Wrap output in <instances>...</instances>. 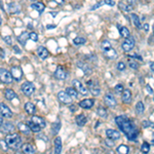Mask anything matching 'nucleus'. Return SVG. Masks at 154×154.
Masks as SVG:
<instances>
[{
  "instance_id": "f257e3e1",
  "label": "nucleus",
  "mask_w": 154,
  "mask_h": 154,
  "mask_svg": "<svg viewBox=\"0 0 154 154\" xmlns=\"http://www.w3.org/2000/svg\"><path fill=\"white\" fill-rule=\"evenodd\" d=\"M116 124L119 127L123 134L129 139V140H134L138 137V129H136L135 124L132 122L131 120L127 119L125 116H117L115 118Z\"/></svg>"
},
{
  "instance_id": "f03ea898",
  "label": "nucleus",
  "mask_w": 154,
  "mask_h": 154,
  "mask_svg": "<svg viewBox=\"0 0 154 154\" xmlns=\"http://www.w3.org/2000/svg\"><path fill=\"white\" fill-rule=\"evenodd\" d=\"M5 142L7 143L8 147L12 149H19L22 146V138L18 134H10L6 136Z\"/></svg>"
},
{
  "instance_id": "7ed1b4c3",
  "label": "nucleus",
  "mask_w": 154,
  "mask_h": 154,
  "mask_svg": "<svg viewBox=\"0 0 154 154\" xmlns=\"http://www.w3.org/2000/svg\"><path fill=\"white\" fill-rule=\"evenodd\" d=\"M0 80H1L3 83H12L14 78H12V75L9 71H7L6 69L0 68Z\"/></svg>"
},
{
  "instance_id": "20e7f679",
  "label": "nucleus",
  "mask_w": 154,
  "mask_h": 154,
  "mask_svg": "<svg viewBox=\"0 0 154 154\" xmlns=\"http://www.w3.org/2000/svg\"><path fill=\"white\" fill-rule=\"evenodd\" d=\"M21 90L26 96L30 97L33 95L34 90H35V86H34V84L31 83V82H25V83H23V85H22Z\"/></svg>"
},
{
  "instance_id": "39448f33",
  "label": "nucleus",
  "mask_w": 154,
  "mask_h": 154,
  "mask_svg": "<svg viewBox=\"0 0 154 154\" xmlns=\"http://www.w3.org/2000/svg\"><path fill=\"white\" fill-rule=\"evenodd\" d=\"M72 85L74 86V88L77 90L78 93H80V94L83 95V96H86V95H88L87 88H86L85 86H84L83 84H82L81 82L79 81V80L74 79V80L72 81Z\"/></svg>"
},
{
  "instance_id": "423d86ee",
  "label": "nucleus",
  "mask_w": 154,
  "mask_h": 154,
  "mask_svg": "<svg viewBox=\"0 0 154 154\" xmlns=\"http://www.w3.org/2000/svg\"><path fill=\"white\" fill-rule=\"evenodd\" d=\"M135 44H136L135 39H134V37H132V36H129V37L125 38V40L123 41L122 49L124 51H131L135 47Z\"/></svg>"
},
{
  "instance_id": "0eeeda50",
  "label": "nucleus",
  "mask_w": 154,
  "mask_h": 154,
  "mask_svg": "<svg viewBox=\"0 0 154 154\" xmlns=\"http://www.w3.org/2000/svg\"><path fill=\"white\" fill-rule=\"evenodd\" d=\"M87 85H88V90H90L92 95H94V96H99V95L101 94V88H100L98 83H96L95 81L88 80Z\"/></svg>"
},
{
  "instance_id": "6e6552de",
  "label": "nucleus",
  "mask_w": 154,
  "mask_h": 154,
  "mask_svg": "<svg viewBox=\"0 0 154 154\" xmlns=\"http://www.w3.org/2000/svg\"><path fill=\"white\" fill-rule=\"evenodd\" d=\"M16 129V127L12 122H5L0 127V132L3 134H12Z\"/></svg>"
},
{
  "instance_id": "1a4fd4ad",
  "label": "nucleus",
  "mask_w": 154,
  "mask_h": 154,
  "mask_svg": "<svg viewBox=\"0 0 154 154\" xmlns=\"http://www.w3.org/2000/svg\"><path fill=\"white\" fill-rule=\"evenodd\" d=\"M58 98H59V100H60V102H62L63 104H71L72 103V98L69 96L66 92H64V90L59 92Z\"/></svg>"
},
{
  "instance_id": "9d476101",
  "label": "nucleus",
  "mask_w": 154,
  "mask_h": 154,
  "mask_svg": "<svg viewBox=\"0 0 154 154\" xmlns=\"http://www.w3.org/2000/svg\"><path fill=\"white\" fill-rule=\"evenodd\" d=\"M104 101H105V104L110 108H114L115 106L117 105V102H116V99L114 98L113 95L111 94H107L104 98Z\"/></svg>"
},
{
  "instance_id": "9b49d317",
  "label": "nucleus",
  "mask_w": 154,
  "mask_h": 154,
  "mask_svg": "<svg viewBox=\"0 0 154 154\" xmlns=\"http://www.w3.org/2000/svg\"><path fill=\"white\" fill-rule=\"evenodd\" d=\"M0 115L6 117V118H10V117L12 116V112L5 104L0 103Z\"/></svg>"
},
{
  "instance_id": "f8f14e48",
  "label": "nucleus",
  "mask_w": 154,
  "mask_h": 154,
  "mask_svg": "<svg viewBox=\"0 0 154 154\" xmlns=\"http://www.w3.org/2000/svg\"><path fill=\"white\" fill-rule=\"evenodd\" d=\"M10 73H12V78H14L17 81L21 80L22 77H23V71H22V69L18 66L12 67V70H10Z\"/></svg>"
},
{
  "instance_id": "ddd939ff",
  "label": "nucleus",
  "mask_w": 154,
  "mask_h": 154,
  "mask_svg": "<svg viewBox=\"0 0 154 154\" xmlns=\"http://www.w3.org/2000/svg\"><path fill=\"white\" fill-rule=\"evenodd\" d=\"M106 136L107 138L111 139V140L115 141V140H118L120 138V133L119 132L115 131V129H109L106 131Z\"/></svg>"
},
{
  "instance_id": "4468645a",
  "label": "nucleus",
  "mask_w": 154,
  "mask_h": 154,
  "mask_svg": "<svg viewBox=\"0 0 154 154\" xmlns=\"http://www.w3.org/2000/svg\"><path fill=\"white\" fill-rule=\"evenodd\" d=\"M104 51V56L107 57L108 59H110V60H114V59L117 58V53L113 47H110V48L106 49V51Z\"/></svg>"
},
{
  "instance_id": "2eb2a0df",
  "label": "nucleus",
  "mask_w": 154,
  "mask_h": 154,
  "mask_svg": "<svg viewBox=\"0 0 154 154\" xmlns=\"http://www.w3.org/2000/svg\"><path fill=\"white\" fill-rule=\"evenodd\" d=\"M31 121L32 122H34L35 124L39 125V127H41V129H44L45 127H46V122H45V120L42 118V117H39V116H33L31 118Z\"/></svg>"
},
{
  "instance_id": "dca6fc26",
  "label": "nucleus",
  "mask_w": 154,
  "mask_h": 154,
  "mask_svg": "<svg viewBox=\"0 0 154 154\" xmlns=\"http://www.w3.org/2000/svg\"><path fill=\"white\" fill-rule=\"evenodd\" d=\"M55 76H56L57 79L64 80V79H66L67 74H66V72H65L64 69H63L61 66H59L57 68V70H56V72H55Z\"/></svg>"
},
{
  "instance_id": "f3484780",
  "label": "nucleus",
  "mask_w": 154,
  "mask_h": 154,
  "mask_svg": "<svg viewBox=\"0 0 154 154\" xmlns=\"http://www.w3.org/2000/svg\"><path fill=\"white\" fill-rule=\"evenodd\" d=\"M95 104V101L93 99H85L83 101H81L79 103V106L84 109H88V108H92Z\"/></svg>"
},
{
  "instance_id": "a211bd4d",
  "label": "nucleus",
  "mask_w": 154,
  "mask_h": 154,
  "mask_svg": "<svg viewBox=\"0 0 154 154\" xmlns=\"http://www.w3.org/2000/svg\"><path fill=\"white\" fill-rule=\"evenodd\" d=\"M37 55L41 60H45V59L48 57L49 54H48V51H47L44 46H39L37 48Z\"/></svg>"
},
{
  "instance_id": "6ab92c4d",
  "label": "nucleus",
  "mask_w": 154,
  "mask_h": 154,
  "mask_svg": "<svg viewBox=\"0 0 154 154\" xmlns=\"http://www.w3.org/2000/svg\"><path fill=\"white\" fill-rule=\"evenodd\" d=\"M77 66L79 67V68L81 69L82 71H83L85 75H90V74H92V69H90V67L88 66L87 64H85V63H82V62H77Z\"/></svg>"
},
{
  "instance_id": "aec40b11",
  "label": "nucleus",
  "mask_w": 154,
  "mask_h": 154,
  "mask_svg": "<svg viewBox=\"0 0 154 154\" xmlns=\"http://www.w3.org/2000/svg\"><path fill=\"white\" fill-rule=\"evenodd\" d=\"M25 110L28 114L33 115V114H35V112H36V107L33 103H31V102H27V103L25 104Z\"/></svg>"
},
{
  "instance_id": "412c9836",
  "label": "nucleus",
  "mask_w": 154,
  "mask_h": 154,
  "mask_svg": "<svg viewBox=\"0 0 154 154\" xmlns=\"http://www.w3.org/2000/svg\"><path fill=\"white\" fill-rule=\"evenodd\" d=\"M23 153L24 154H35V147L31 144H25L23 145Z\"/></svg>"
},
{
  "instance_id": "4be33fe9",
  "label": "nucleus",
  "mask_w": 154,
  "mask_h": 154,
  "mask_svg": "<svg viewBox=\"0 0 154 154\" xmlns=\"http://www.w3.org/2000/svg\"><path fill=\"white\" fill-rule=\"evenodd\" d=\"M62 147V139L60 137H57L55 139V154H61Z\"/></svg>"
},
{
  "instance_id": "5701e85b",
  "label": "nucleus",
  "mask_w": 154,
  "mask_h": 154,
  "mask_svg": "<svg viewBox=\"0 0 154 154\" xmlns=\"http://www.w3.org/2000/svg\"><path fill=\"white\" fill-rule=\"evenodd\" d=\"M122 101L125 104H129L132 102V93L129 90H124L122 93Z\"/></svg>"
},
{
  "instance_id": "b1692460",
  "label": "nucleus",
  "mask_w": 154,
  "mask_h": 154,
  "mask_svg": "<svg viewBox=\"0 0 154 154\" xmlns=\"http://www.w3.org/2000/svg\"><path fill=\"white\" fill-rule=\"evenodd\" d=\"M8 7H9V12L12 14H19L21 12V6L17 2H10Z\"/></svg>"
},
{
  "instance_id": "393cba45",
  "label": "nucleus",
  "mask_w": 154,
  "mask_h": 154,
  "mask_svg": "<svg viewBox=\"0 0 154 154\" xmlns=\"http://www.w3.org/2000/svg\"><path fill=\"white\" fill-rule=\"evenodd\" d=\"M19 129L21 133L25 134V135H30V133H31V129L29 127V125H26L25 123H19L18 125Z\"/></svg>"
},
{
  "instance_id": "a878e982",
  "label": "nucleus",
  "mask_w": 154,
  "mask_h": 154,
  "mask_svg": "<svg viewBox=\"0 0 154 154\" xmlns=\"http://www.w3.org/2000/svg\"><path fill=\"white\" fill-rule=\"evenodd\" d=\"M86 121H87V119H86L85 115H83V114H80V115L76 117V123L78 127H84Z\"/></svg>"
},
{
  "instance_id": "bb28decb",
  "label": "nucleus",
  "mask_w": 154,
  "mask_h": 154,
  "mask_svg": "<svg viewBox=\"0 0 154 154\" xmlns=\"http://www.w3.org/2000/svg\"><path fill=\"white\" fill-rule=\"evenodd\" d=\"M118 30H119V33H120V35H121V37H123V38H127V37H129L131 36V33H129V30L127 29V27H120L119 26L118 27Z\"/></svg>"
},
{
  "instance_id": "cd10ccee",
  "label": "nucleus",
  "mask_w": 154,
  "mask_h": 154,
  "mask_svg": "<svg viewBox=\"0 0 154 154\" xmlns=\"http://www.w3.org/2000/svg\"><path fill=\"white\" fill-rule=\"evenodd\" d=\"M31 7H32V8H34V9L37 10V12H39V14H41V12H42L43 10H44L45 6H44V4L41 3V2H35V3L32 4Z\"/></svg>"
},
{
  "instance_id": "c85d7f7f",
  "label": "nucleus",
  "mask_w": 154,
  "mask_h": 154,
  "mask_svg": "<svg viewBox=\"0 0 154 154\" xmlns=\"http://www.w3.org/2000/svg\"><path fill=\"white\" fill-rule=\"evenodd\" d=\"M4 96H5V98L7 100H14V98H17V94L12 90L7 88V90H5V93H4Z\"/></svg>"
},
{
  "instance_id": "c756f323",
  "label": "nucleus",
  "mask_w": 154,
  "mask_h": 154,
  "mask_svg": "<svg viewBox=\"0 0 154 154\" xmlns=\"http://www.w3.org/2000/svg\"><path fill=\"white\" fill-rule=\"evenodd\" d=\"M145 111V106L144 104H143V102H138L136 105V112L137 114H139V115H141V114H143Z\"/></svg>"
},
{
  "instance_id": "7c9ffc66",
  "label": "nucleus",
  "mask_w": 154,
  "mask_h": 154,
  "mask_svg": "<svg viewBox=\"0 0 154 154\" xmlns=\"http://www.w3.org/2000/svg\"><path fill=\"white\" fill-rule=\"evenodd\" d=\"M29 38V33H27V32H23V33L21 34V35L18 37V40L20 41V43L23 45L26 44V41H27V39Z\"/></svg>"
},
{
  "instance_id": "2f4dec72",
  "label": "nucleus",
  "mask_w": 154,
  "mask_h": 154,
  "mask_svg": "<svg viewBox=\"0 0 154 154\" xmlns=\"http://www.w3.org/2000/svg\"><path fill=\"white\" fill-rule=\"evenodd\" d=\"M117 153L118 154H129V149L127 146H125V145H120V146L117 147Z\"/></svg>"
},
{
  "instance_id": "473e14b6",
  "label": "nucleus",
  "mask_w": 154,
  "mask_h": 154,
  "mask_svg": "<svg viewBox=\"0 0 154 154\" xmlns=\"http://www.w3.org/2000/svg\"><path fill=\"white\" fill-rule=\"evenodd\" d=\"M131 18L133 19V23H134V25L136 26L137 29H141V22H140L139 17L135 14H131Z\"/></svg>"
},
{
  "instance_id": "72a5a7b5",
  "label": "nucleus",
  "mask_w": 154,
  "mask_h": 154,
  "mask_svg": "<svg viewBox=\"0 0 154 154\" xmlns=\"http://www.w3.org/2000/svg\"><path fill=\"white\" fill-rule=\"evenodd\" d=\"M85 42H86V39L84 37H81V36H77V37L73 39V43H74L75 45H82Z\"/></svg>"
},
{
  "instance_id": "f704fd0d",
  "label": "nucleus",
  "mask_w": 154,
  "mask_h": 154,
  "mask_svg": "<svg viewBox=\"0 0 154 154\" xmlns=\"http://www.w3.org/2000/svg\"><path fill=\"white\" fill-rule=\"evenodd\" d=\"M66 93L69 95L71 98H77L78 97V92L74 87H68L66 90Z\"/></svg>"
},
{
  "instance_id": "c9c22d12",
  "label": "nucleus",
  "mask_w": 154,
  "mask_h": 154,
  "mask_svg": "<svg viewBox=\"0 0 154 154\" xmlns=\"http://www.w3.org/2000/svg\"><path fill=\"white\" fill-rule=\"evenodd\" d=\"M119 7H120L121 9H122L123 12H132V10H133V6L129 5V4L125 5V4L122 3V2H120V3H119Z\"/></svg>"
},
{
  "instance_id": "e433bc0d",
  "label": "nucleus",
  "mask_w": 154,
  "mask_h": 154,
  "mask_svg": "<svg viewBox=\"0 0 154 154\" xmlns=\"http://www.w3.org/2000/svg\"><path fill=\"white\" fill-rule=\"evenodd\" d=\"M29 127L31 129V131L32 132H35V133H38V132H40L41 131V127H39V125L37 124H35L34 122H32L31 120L29 121Z\"/></svg>"
},
{
  "instance_id": "4c0bfd02",
  "label": "nucleus",
  "mask_w": 154,
  "mask_h": 154,
  "mask_svg": "<svg viewBox=\"0 0 154 154\" xmlns=\"http://www.w3.org/2000/svg\"><path fill=\"white\" fill-rule=\"evenodd\" d=\"M97 113H98V115H99L100 117H102V118H106L107 117V111H106L105 109H104L103 107H99L98 108V110H97Z\"/></svg>"
},
{
  "instance_id": "58836bf2",
  "label": "nucleus",
  "mask_w": 154,
  "mask_h": 154,
  "mask_svg": "<svg viewBox=\"0 0 154 154\" xmlns=\"http://www.w3.org/2000/svg\"><path fill=\"white\" fill-rule=\"evenodd\" d=\"M129 66L131 67L132 69H134V70H138V68H139V64H138V62H136L135 60H133V58H129Z\"/></svg>"
},
{
  "instance_id": "ea45409f",
  "label": "nucleus",
  "mask_w": 154,
  "mask_h": 154,
  "mask_svg": "<svg viewBox=\"0 0 154 154\" xmlns=\"http://www.w3.org/2000/svg\"><path fill=\"white\" fill-rule=\"evenodd\" d=\"M141 151H142L143 153H145V154H147L150 151V145L148 144V143H143V145H142V147H141Z\"/></svg>"
},
{
  "instance_id": "a19ab883",
  "label": "nucleus",
  "mask_w": 154,
  "mask_h": 154,
  "mask_svg": "<svg viewBox=\"0 0 154 154\" xmlns=\"http://www.w3.org/2000/svg\"><path fill=\"white\" fill-rule=\"evenodd\" d=\"M114 90H115V93L117 95H121L123 93V90H124V87H123L122 84H117L115 86V88H114Z\"/></svg>"
},
{
  "instance_id": "79ce46f5",
  "label": "nucleus",
  "mask_w": 154,
  "mask_h": 154,
  "mask_svg": "<svg viewBox=\"0 0 154 154\" xmlns=\"http://www.w3.org/2000/svg\"><path fill=\"white\" fill-rule=\"evenodd\" d=\"M102 49L103 51H106V49H108V48H110V47H112L111 46V43L109 42L108 40H104L103 42H102Z\"/></svg>"
},
{
  "instance_id": "37998d69",
  "label": "nucleus",
  "mask_w": 154,
  "mask_h": 154,
  "mask_svg": "<svg viewBox=\"0 0 154 154\" xmlns=\"http://www.w3.org/2000/svg\"><path fill=\"white\" fill-rule=\"evenodd\" d=\"M29 38L33 41H37L38 40L37 33H35V32H31V33H29Z\"/></svg>"
},
{
  "instance_id": "c03bdc74",
  "label": "nucleus",
  "mask_w": 154,
  "mask_h": 154,
  "mask_svg": "<svg viewBox=\"0 0 154 154\" xmlns=\"http://www.w3.org/2000/svg\"><path fill=\"white\" fill-rule=\"evenodd\" d=\"M117 69H118L119 71H124L125 70V64L123 62H119L118 64H117Z\"/></svg>"
},
{
  "instance_id": "a18cd8bd",
  "label": "nucleus",
  "mask_w": 154,
  "mask_h": 154,
  "mask_svg": "<svg viewBox=\"0 0 154 154\" xmlns=\"http://www.w3.org/2000/svg\"><path fill=\"white\" fill-rule=\"evenodd\" d=\"M105 144L107 145V146H109V147H113L114 146L113 140H111V139H109V138L105 140Z\"/></svg>"
},
{
  "instance_id": "49530a36",
  "label": "nucleus",
  "mask_w": 154,
  "mask_h": 154,
  "mask_svg": "<svg viewBox=\"0 0 154 154\" xmlns=\"http://www.w3.org/2000/svg\"><path fill=\"white\" fill-rule=\"evenodd\" d=\"M3 40L5 41V42L7 43L8 45H12V38H10V36H3Z\"/></svg>"
},
{
  "instance_id": "de8ad7c7",
  "label": "nucleus",
  "mask_w": 154,
  "mask_h": 154,
  "mask_svg": "<svg viewBox=\"0 0 154 154\" xmlns=\"http://www.w3.org/2000/svg\"><path fill=\"white\" fill-rule=\"evenodd\" d=\"M104 2H105V4H107L109 6H114V4H115L114 0H104Z\"/></svg>"
},
{
  "instance_id": "09e8293b",
  "label": "nucleus",
  "mask_w": 154,
  "mask_h": 154,
  "mask_svg": "<svg viewBox=\"0 0 154 154\" xmlns=\"http://www.w3.org/2000/svg\"><path fill=\"white\" fill-rule=\"evenodd\" d=\"M152 125V123L150 122L149 120H145V121H143V127L146 129V127H151Z\"/></svg>"
},
{
  "instance_id": "8fccbe9b",
  "label": "nucleus",
  "mask_w": 154,
  "mask_h": 154,
  "mask_svg": "<svg viewBox=\"0 0 154 154\" xmlns=\"http://www.w3.org/2000/svg\"><path fill=\"white\" fill-rule=\"evenodd\" d=\"M146 90H147V92H148V94H149V95H153V94H154L153 90H152V88H151V86L149 85V84H147V85H146Z\"/></svg>"
},
{
  "instance_id": "3c124183",
  "label": "nucleus",
  "mask_w": 154,
  "mask_h": 154,
  "mask_svg": "<svg viewBox=\"0 0 154 154\" xmlns=\"http://www.w3.org/2000/svg\"><path fill=\"white\" fill-rule=\"evenodd\" d=\"M127 4H129V5H135L136 4V2H137V0H127Z\"/></svg>"
},
{
  "instance_id": "603ef678",
  "label": "nucleus",
  "mask_w": 154,
  "mask_h": 154,
  "mask_svg": "<svg viewBox=\"0 0 154 154\" xmlns=\"http://www.w3.org/2000/svg\"><path fill=\"white\" fill-rule=\"evenodd\" d=\"M14 51H16L17 54H21V49H20L19 47L17 46V45H16V46H14Z\"/></svg>"
},
{
  "instance_id": "864d4df0",
  "label": "nucleus",
  "mask_w": 154,
  "mask_h": 154,
  "mask_svg": "<svg viewBox=\"0 0 154 154\" xmlns=\"http://www.w3.org/2000/svg\"><path fill=\"white\" fill-rule=\"evenodd\" d=\"M143 28H144V30L147 32V31H148V30H149V25H148V24H145V25L143 26Z\"/></svg>"
},
{
  "instance_id": "5fc2aeb1",
  "label": "nucleus",
  "mask_w": 154,
  "mask_h": 154,
  "mask_svg": "<svg viewBox=\"0 0 154 154\" xmlns=\"http://www.w3.org/2000/svg\"><path fill=\"white\" fill-rule=\"evenodd\" d=\"M56 3L60 4V5H62V4H64V0H55Z\"/></svg>"
},
{
  "instance_id": "6e6d98bb",
  "label": "nucleus",
  "mask_w": 154,
  "mask_h": 154,
  "mask_svg": "<svg viewBox=\"0 0 154 154\" xmlns=\"http://www.w3.org/2000/svg\"><path fill=\"white\" fill-rule=\"evenodd\" d=\"M101 5H102V3H100V4H96V5L93 6V7H92V10H94V9H96V8L100 7V6H101Z\"/></svg>"
},
{
  "instance_id": "4d7b16f0",
  "label": "nucleus",
  "mask_w": 154,
  "mask_h": 154,
  "mask_svg": "<svg viewBox=\"0 0 154 154\" xmlns=\"http://www.w3.org/2000/svg\"><path fill=\"white\" fill-rule=\"evenodd\" d=\"M3 124V116L2 115H0V127Z\"/></svg>"
},
{
  "instance_id": "13d9d810",
  "label": "nucleus",
  "mask_w": 154,
  "mask_h": 154,
  "mask_svg": "<svg viewBox=\"0 0 154 154\" xmlns=\"http://www.w3.org/2000/svg\"><path fill=\"white\" fill-rule=\"evenodd\" d=\"M46 28H47V29H54V28H56V26H54V25H47Z\"/></svg>"
},
{
  "instance_id": "bf43d9fd",
  "label": "nucleus",
  "mask_w": 154,
  "mask_h": 154,
  "mask_svg": "<svg viewBox=\"0 0 154 154\" xmlns=\"http://www.w3.org/2000/svg\"><path fill=\"white\" fill-rule=\"evenodd\" d=\"M150 68H151V70H152L153 72H154V62H151L150 63Z\"/></svg>"
},
{
  "instance_id": "052dcab7",
  "label": "nucleus",
  "mask_w": 154,
  "mask_h": 154,
  "mask_svg": "<svg viewBox=\"0 0 154 154\" xmlns=\"http://www.w3.org/2000/svg\"><path fill=\"white\" fill-rule=\"evenodd\" d=\"M29 1H31V2H35L36 0H29Z\"/></svg>"
},
{
  "instance_id": "680f3d73",
  "label": "nucleus",
  "mask_w": 154,
  "mask_h": 154,
  "mask_svg": "<svg viewBox=\"0 0 154 154\" xmlns=\"http://www.w3.org/2000/svg\"><path fill=\"white\" fill-rule=\"evenodd\" d=\"M152 141H153V143H154V134H153V137H152Z\"/></svg>"
},
{
  "instance_id": "e2e57ef3",
  "label": "nucleus",
  "mask_w": 154,
  "mask_h": 154,
  "mask_svg": "<svg viewBox=\"0 0 154 154\" xmlns=\"http://www.w3.org/2000/svg\"><path fill=\"white\" fill-rule=\"evenodd\" d=\"M14 154H21V153H20V152H16V153H14Z\"/></svg>"
}]
</instances>
